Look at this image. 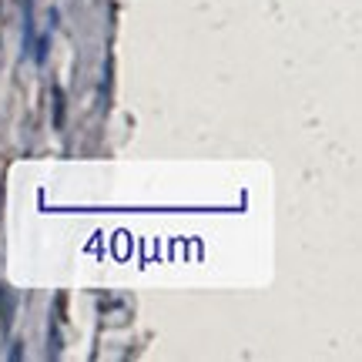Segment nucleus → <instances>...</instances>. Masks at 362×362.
<instances>
[{"mask_svg": "<svg viewBox=\"0 0 362 362\" xmlns=\"http://www.w3.org/2000/svg\"><path fill=\"white\" fill-rule=\"evenodd\" d=\"M34 47V0H24V51Z\"/></svg>", "mask_w": 362, "mask_h": 362, "instance_id": "nucleus-2", "label": "nucleus"}, {"mask_svg": "<svg viewBox=\"0 0 362 362\" xmlns=\"http://www.w3.org/2000/svg\"><path fill=\"white\" fill-rule=\"evenodd\" d=\"M13 305H17L13 292L11 288H0V322H4V329L13 322Z\"/></svg>", "mask_w": 362, "mask_h": 362, "instance_id": "nucleus-1", "label": "nucleus"}, {"mask_svg": "<svg viewBox=\"0 0 362 362\" xmlns=\"http://www.w3.org/2000/svg\"><path fill=\"white\" fill-rule=\"evenodd\" d=\"M47 44H51V34H44V37H40L37 44L30 47V51H34V61H37V64H44V57H47Z\"/></svg>", "mask_w": 362, "mask_h": 362, "instance_id": "nucleus-4", "label": "nucleus"}, {"mask_svg": "<svg viewBox=\"0 0 362 362\" xmlns=\"http://www.w3.org/2000/svg\"><path fill=\"white\" fill-rule=\"evenodd\" d=\"M54 128H64V90L54 88Z\"/></svg>", "mask_w": 362, "mask_h": 362, "instance_id": "nucleus-3", "label": "nucleus"}]
</instances>
